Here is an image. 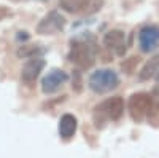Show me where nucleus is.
<instances>
[{
  "instance_id": "1",
  "label": "nucleus",
  "mask_w": 159,
  "mask_h": 158,
  "mask_svg": "<svg viewBox=\"0 0 159 158\" xmlns=\"http://www.w3.org/2000/svg\"><path fill=\"white\" fill-rule=\"evenodd\" d=\"M69 59L80 69H89L96 62V50L88 42L75 40L69 51Z\"/></svg>"
},
{
  "instance_id": "2",
  "label": "nucleus",
  "mask_w": 159,
  "mask_h": 158,
  "mask_svg": "<svg viewBox=\"0 0 159 158\" xmlns=\"http://www.w3.org/2000/svg\"><path fill=\"white\" fill-rule=\"evenodd\" d=\"M88 85L94 93H108L119 85V78L111 69H100L89 77Z\"/></svg>"
},
{
  "instance_id": "3",
  "label": "nucleus",
  "mask_w": 159,
  "mask_h": 158,
  "mask_svg": "<svg viewBox=\"0 0 159 158\" xmlns=\"http://www.w3.org/2000/svg\"><path fill=\"white\" fill-rule=\"evenodd\" d=\"M123 112H124V101L119 96H113V98L105 99L103 102H100L96 107V115H99L102 120L116 122L121 118Z\"/></svg>"
},
{
  "instance_id": "4",
  "label": "nucleus",
  "mask_w": 159,
  "mask_h": 158,
  "mask_svg": "<svg viewBox=\"0 0 159 158\" xmlns=\"http://www.w3.org/2000/svg\"><path fill=\"white\" fill-rule=\"evenodd\" d=\"M129 112L135 122H142L153 109V101L147 93H135L129 99Z\"/></svg>"
},
{
  "instance_id": "5",
  "label": "nucleus",
  "mask_w": 159,
  "mask_h": 158,
  "mask_svg": "<svg viewBox=\"0 0 159 158\" xmlns=\"http://www.w3.org/2000/svg\"><path fill=\"white\" fill-rule=\"evenodd\" d=\"M64 26H65V18L61 15L59 11H51V13H48V15L38 22L37 34L51 35V34H56V32L62 31Z\"/></svg>"
},
{
  "instance_id": "6",
  "label": "nucleus",
  "mask_w": 159,
  "mask_h": 158,
  "mask_svg": "<svg viewBox=\"0 0 159 158\" xmlns=\"http://www.w3.org/2000/svg\"><path fill=\"white\" fill-rule=\"evenodd\" d=\"M69 80V75L65 74L64 70L59 69H52L51 72H48V75L43 77L42 80V89L45 94H52Z\"/></svg>"
},
{
  "instance_id": "7",
  "label": "nucleus",
  "mask_w": 159,
  "mask_h": 158,
  "mask_svg": "<svg viewBox=\"0 0 159 158\" xmlns=\"http://www.w3.org/2000/svg\"><path fill=\"white\" fill-rule=\"evenodd\" d=\"M139 43L143 53L153 51L159 43V27L156 26H147L139 34Z\"/></svg>"
},
{
  "instance_id": "8",
  "label": "nucleus",
  "mask_w": 159,
  "mask_h": 158,
  "mask_svg": "<svg viewBox=\"0 0 159 158\" xmlns=\"http://www.w3.org/2000/svg\"><path fill=\"white\" fill-rule=\"evenodd\" d=\"M103 45L108 50H113L116 55H124V51H126V34L119 29L108 31L103 35Z\"/></svg>"
},
{
  "instance_id": "9",
  "label": "nucleus",
  "mask_w": 159,
  "mask_h": 158,
  "mask_svg": "<svg viewBox=\"0 0 159 158\" xmlns=\"http://www.w3.org/2000/svg\"><path fill=\"white\" fill-rule=\"evenodd\" d=\"M45 67V61L42 58H32L30 61H27L24 64V67H22V72H21V78H22V82L25 83H34L37 80V77L40 75V72L43 70Z\"/></svg>"
},
{
  "instance_id": "10",
  "label": "nucleus",
  "mask_w": 159,
  "mask_h": 158,
  "mask_svg": "<svg viewBox=\"0 0 159 158\" xmlns=\"http://www.w3.org/2000/svg\"><path fill=\"white\" fill-rule=\"evenodd\" d=\"M76 131V118L70 113H65L59 120V134L64 139H70Z\"/></svg>"
},
{
  "instance_id": "11",
  "label": "nucleus",
  "mask_w": 159,
  "mask_h": 158,
  "mask_svg": "<svg viewBox=\"0 0 159 158\" xmlns=\"http://www.w3.org/2000/svg\"><path fill=\"white\" fill-rule=\"evenodd\" d=\"M157 72H159V53L156 56H153L147 64L143 65V69L139 74V78L140 80H150V78L154 77Z\"/></svg>"
},
{
  "instance_id": "12",
  "label": "nucleus",
  "mask_w": 159,
  "mask_h": 158,
  "mask_svg": "<svg viewBox=\"0 0 159 158\" xmlns=\"http://www.w3.org/2000/svg\"><path fill=\"white\" fill-rule=\"evenodd\" d=\"M102 7H103V0H83L81 8H80V13L89 16V15L97 13Z\"/></svg>"
},
{
  "instance_id": "13",
  "label": "nucleus",
  "mask_w": 159,
  "mask_h": 158,
  "mask_svg": "<svg viewBox=\"0 0 159 158\" xmlns=\"http://www.w3.org/2000/svg\"><path fill=\"white\" fill-rule=\"evenodd\" d=\"M83 0H59V5L69 13H80Z\"/></svg>"
},
{
  "instance_id": "14",
  "label": "nucleus",
  "mask_w": 159,
  "mask_h": 158,
  "mask_svg": "<svg viewBox=\"0 0 159 158\" xmlns=\"http://www.w3.org/2000/svg\"><path fill=\"white\" fill-rule=\"evenodd\" d=\"M38 46H35V45H29V46H21L19 50H18V58H34L35 56V53H38Z\"/></svg>"
},
{
  "instance_id": "15",
  "label": "nucleus",
  "mask_w": 159,
  "mask_h": 158,
  "mask_svg": "<svg viewBox=\"0 0 159 158\" xmlns=\"http://www.w3.org/2000/svg\"><path fill=\"white\" fill-rule=\"evenodd\" d=\"M139 56H132V58H129V59H126L123 64H121V67H123V70L126 72V74H132L135 70V65L139 64Z\"/></svg>"
},
{
  "instance_id": "16",
  "label": "nucleus",
  "mask_w": 159,
  "mask_h": 158,
  "mask_svg": "<svg viewBox=\"0 0 159 158\" xmlns=\"http://www.w3.org/2000/svg\"><path fill=\"white\" fill-rule=\"evenodd\" d=\"M10 15H11V11H10L7 7H0V21L5 19V18H8Z\"/></svg>"
},
{
  "instance_id": "17",
  "label": "nucleus",
  "mask_w": 159,
  "mask_h": 158,
  "mask_svg": "<svg viewBox=\"0 0 159 158\" xmlns=\"http://www.w3.org/2000/svg\"><path fill=\"white\" fill-rule=\"evenodd\" d=\"M153 94H154L156 98H159V85H157V86H156V88L153 89Z\"/></svg>"
},
{
  "instance_id": "18",
  "label": "nucleus",
  "mask_w": 159,
  "mask_h": 158,
  "mask_svg": "<svg viewBox=\"0 0 159 158\" xmlns=\"http://www.w3.org/2000/svg\"><path fill=\"white\" fill-rule=\"evenodd\" d=\"M156 80H157V83H159V72L156 74Z\"/></svg>"
}]
</instances>
